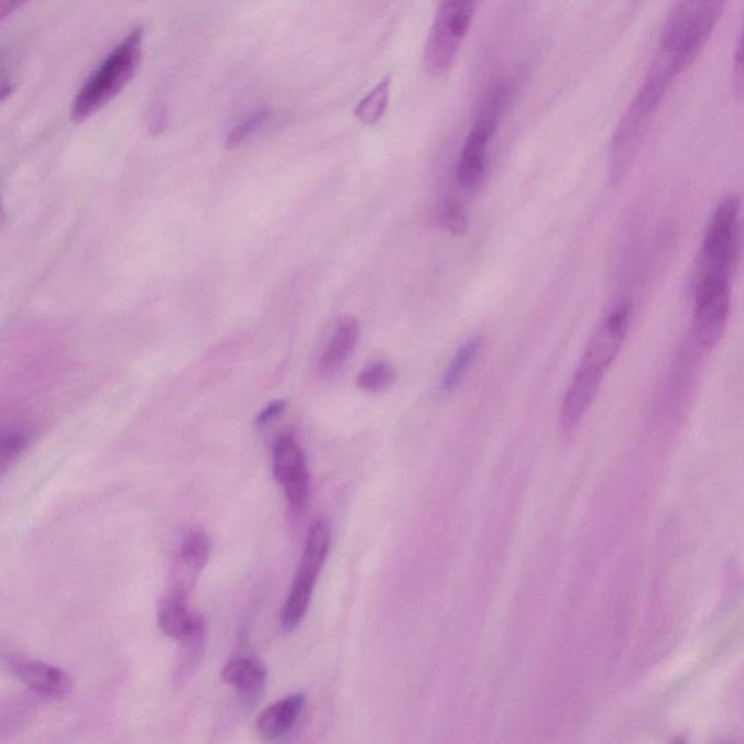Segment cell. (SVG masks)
<instances>
[{
    "instance_id": "8fae6325",
    "label": "cell",
    "mask_w": 744,
    "mask_h": 744,
    "mask_svg": "<svg viewBox=\"0 0 744 744\" xmlns=\"http://www.w3.org/2000/svg\"><path fill=\"white\" fill-rule=\"evenodd\" d=\"M304 705H306V696L297 692L266 707L256 720L258 734L265 741H276L283 737L297 724Z\"/></svg>"
},
{
    "instance_id": "9c48e42d",
    "label": "cell",
    "mask_w": 744,
    "mask_h": 744,
    "mask_svg": "<svg viewBox=\"0 0 744 744\" xmlns=\"http://www.w3.org/2000/svg\"><path fill=\"white\" fill-rule=\"evenodd\" d=\"M8 666L17 679L40 696L65 698L74 689V679L66 670L45 661L29 657H11Z\"/></svg>"
},
{
    "instance_id": "5b68a950",
    "label": "cell",
    "mask_w": 744,
    "mask_h": 744,
    "mask_svg": "<svg viewBox=\"0 0 744 744\" xmlns=\"http://www.w3.org/2000/svg\"><path fill=\"white\" fill-rule=\"evenodd\" d=\"M512 97L514 88L507 80L497 81L485 94L458 162L457 178L462 188L473 190L482 185L490 140L496 133L499 121Z\"/></svg>"
},
{
    "instance_id": "277c9868",
    "label": "cell",
    "mask_w": 744,
    "mask_h": 744,
    "mask_svg": "<svg viewBox=\"0 0 744 744\" xmlns=\"http://www.w3.org/2000/svg\"><path fill=\"white\" fill-rule=\"evenodd\" d=\"M143 30L131 31L79 90L74 103L76 121L86 120L106 107L129 84L142 61Z\"/></svg>"
},
{
    "instance_id": "8992f818",
    "label": "cell",
    "mask_w": 744,
    "mask_h": 744,
    "mask_svg": "<svg viewBox=\"0 0 744 744\" xmlns=\"http://www.w3.org/2000/svg\"><path fill=\"white\" fill-rule=\"evenodd\" d=\"M478 0H441L425 44L426 72L442 77L452 70L469 33Z\"/></svg>"
},
{
    "instance_id": "7c38bea8",
    "label": "cell",
    "mask_w": 744,
    "mask_h": 744,
    "mask_svg": "<svg viewBox=\"0 0 744 744\" xmlns=\"http://www.w3.org/2000/svg\"><path fill=\"white\" fill-rule=\"evenodd\" d=\"M360 335L361 328L357 319L343 317L339 320L332 339H330L328 348L321 357L320 370L324 374L333 375L347 364L353 349L357 348Z\"/></svg>"
},
{
    "instance_id": "7a4b0ae2",
    "label": "cell",
    "mask_w": 744,
    "mask_h": 744,
    "mask_svg": "<svg viewBox=\"0 0 744 744\" xmlns=\"http://www.w3.org/2000/svg\"><path fill=\"white\" fill-rule=\"evenodd\" d=\"M741 210V198L730 195L712 212L698 258L696 304L732 303Z\"/></svg>"
},
{
    "instance_id": "603a6c76",
    "label": "cell",
    "mask_w": 744,
    "mask_h": 744,
    "mask_svg": "<svg viewBox=\"0 0 744 744\" xmlns=\"http://www.w3.org/2000/svg\"><path fill=\"white\" fill-rule=\"evenodd\" d=\"M29 2H31V0H2V4H0V15H2V20H7L9 15H12L13 12L18 11V9L24 7V4Z\"/></svg>"
},
{
    "instance_id": "2e32d148",
    "label": "cell",
    "mask_w": 744,
    "mask_h": 744,
    "mask_svg": "<svg viewBox=\"0 0 744 744\" xmlns=\"http://www.w3.org/2000/svg\"><path fill=\"white\" fill-rule=\"evenodd\" d=\"M211 555V539L206 530L193 529L185 535L180 546V558L190 573L197 575L207 566Z\"/></svg>"
},
{
    "instance_id": "3957f363",
    "label": "cell",
    "mask_w": 744,
    "mask_h": 744,
    "mask_svg": "<svg viewBox=\"0 0 744 744\" xmlns=\"http://www.w3.org/2000/svg\"><path fill=\"white\" fill-rule=\"evenodd\" d=\"M678 70L665 58L656 56L646 79L639 86L632 103L621 117L612 138L610 150V178L612 183H620L632 166L635 154L644 135L647 134L660 102L678 77Z\"/></svg>"
},
{
    "instance_id": "9a60e30c",
    "label": "cell",
    "mask_w": 744,
    "mask_h": 744,
    "mask_svg": "<svg viewBox=\"0 0 744 744\" xmlns=\"http://www.w3.org/2000/svg\"><path fill=\"white\" fill-rule=\"evenodd\" d=\"M480 347H482V339H480V336H475V338L467 340V342L458 349L452 361L449 362L446 372H444L441 383L442 392H451V390L456 389L457 385L461 383L467 371H469L470 365L473 364L475 357H478Z\"/></svg>"
},
{
    "instance_id": "44dd1931",
    "label": "cell",
    "mask_w": 744,
    "mask_h": 744,
    "mask_svg": "<svg viewBox=\"0 0 744 744\" xmlns=\"http://www.w3.org/2000/svg\"><path fill=\"white\" fill-rule=\"evenodd\" d=\"M732 92L737 101L744 102V21L733 57Z\"/></svg>"
},
{
    "instance_id": "6da1fadb",
    "label": "cell",
    "mask_w": 744,
    "mask_h": 744,
    "mask_svg": "<svg viewBox=\"0 0 744 744\" xmlns=\"http://www.w3.org/2000/svg\"><path fill=\"white\" fill-rule=\"evenodd\" d=\"M632 324V306L619 303L603 317L589 339L582 361L576 370L560 411V424L565 430L575 429L595 401L608 370L627 338Z\"/></svg>"
},
{
    "instance_id": "e0dca14e",
    "label": "cell",
    "mask_w": 744,
    "mask_h": 744,
    "mask_svg": "<svg viewBox=\"0 0 744 744\" xmlns=\"http://www.w3.org/2000/svg\"><path fill=\"white\" fill-rule=\"evenodd\" d=\"M394 379H396V372L387 362H375L360 372L357 384L364 392L379 393L390 387Z\"/></svg>"
},
{
    "instance_id": "52a82bcc",
    "label": "cell",
    "mask_w": 744,
    "mask_h": 744,
    "mask_svg": "<svg viewBox=\"0 0 744 744\" xmlns=\"http://www.w3.org/2000/svg\"><path fill=\"white\" fill-rule=\"evenodd\" d=\"M330 539H332V535H330L328 522L324 519L313 522L307 534L306 546H304L292 592H289L283 612H281V624L287 632L298 627L307 614L313 589L316 587L317 578H319L329 555Z\"/></svg>"
},
{
    "instance_id": "30bf717a",
    "label": "cell",
    "mask_w": 744,
    "mask_h": 744,
    "mask_svg": "<svg viewBox=\"0 0 744 744\" xmlns=\"http://www.w3.org/2000/svg\"><path fill=\"white\" fill-rule=\"evenodd\" d=\"M157 624L167 637L185 644L203 642L206 635L201 616L189 610L183 597H169L158 602Z\"/></svg>"
},
{
    "instance_id": "d6986e66",
    "label": "cell",
    "mask_w": 744,
    "mask_h": 744,
    "mask_svg": "<svg viewBox=\"0 0 744 744\" xmlns=\"http://www.w3.org/2000/svg\"><path fill=\"white\" fill-rule=\"evenodd\" d=\"M439 219H441L444 229L453 236H464L469 230V216H467L464 206L456 198L447 199Z\"/></svg>"
},
{
    "instance_id": "5bb4252c",
    "label": "cell",
    "mask_w": 744,
    "mask_h": 744,
    "mask_svg": "<svg viewBox=\"0 0 744 744\" xmlns=\"http://www.w3.org/2000/svg\"><path fill=\"white\" fill-rule=\"evenodd\" d=\"M390 88H392V75L389 74L358 102L353 113L362 124L374 125L383 120L389 108Z\"/></svg>"
},
{
    "instance_id": "ba28073f",
    "label": "cell",
    "mask_w": 744,
    "mask_h": 744,
    "mask_svg": "<svg viewBox=\"0 0 744 744\" xmlns=\"http://www.w3.org/2000/svg\"><path fill=\"white\" fill-rule=\"evenodd\" d=\"M272 470L276 482L283 485L284 496L293 511H302L307 505L310 473L307 470L306 456L298 442L289 435H281L272 451Z\"/></svg>"
},
{
    "instance_id": "ffe728a7",
    "label": "cell",
    "mask_w": 744,
    "mask_h": 744,
    "mask_svg": "<svg viewBox=\"0 0 744 744\" xmlns=\"http://www.w3.org/2000/svg\"><path fill=\"white\" fill-rule=\"evenodd\" d=\"M30 446V437L26 434L13 433L4 435L0 442V462H2L3 473L8 467L13 464L25 452Z\"/></svg>"
},
{
    "instance_id": "7402d4cb",
    "label": "cell",
    "mask_w": 744,
    "mask_h": 744,
    "mask_svg": "<svg viewBox=\"0 0 744 744\" xmlns=\"http://www.w3.org/2000/svg\"><path fill=\"white\" fill-rule=\"evenodd\" d=\"M287 409V403L284 401L272 402L271 405H267L260 415H258L255 424L258 428H265L270 425L271 422L278 419L281 415Z\"/></svg>"
},
{
    "instance_id": "ac0fdd59",
    "label": "cell",
    "mask_w": 744,
    "mask_h": 744,
    "mask_svg": "<svg viewBox=\"0 0 744 744\" xmlns=\"http://www.w3.org/2000/svg\"><path fill=\"white\" fill-rule=\"evenodd\" d=\"M267 118H270V111L265 110V108L249 113L244 120L240 121L239 124L236 125L234 129H231L230 133L227 134V149L238 147L244 140L251 138L255 131L260 130L261 127L265 124Z\"/></svg>"
},
{
    "instance_id": "4fadbf2b",
    "label": "cell",
    "mask_w": 744,
    "mask_h": 744,
    "mask_svg": "<svg viewBox=\"0 0 744 744\" xmlns=\"http://www.w3.org/2000/svg\"><path fill=\"white\" fill-rule=\"evenodd\" d=\"M223 680L244 693L260 691L266 682V669L251 657H236L221 671Z\"/></svg>"
}]
</instances>
